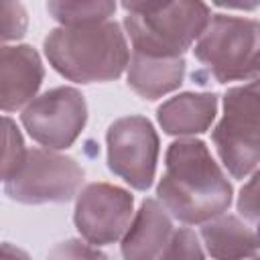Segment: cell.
<instances>
[{
	"label": "cell",
	"instance_id": "7c38bea8",
	"mask_svg": "<svg viewBox=\"0 0 260 260\" xmlns=\"http://www.w3.org/2000/svg\"><path fill=\"white\" fill-rule=\"evenodd\" d=\"M217 102L219 95L213 91H183L156 108V120L171 136L203 134L215 120Z\"/></svg>",
	"mask_w": 260,
	"mask_h": 260
},
{
	"label": "cell",
	"instance_id": "e0dca14e",
	"mask_svg": "<svg viewBox=\"0 0 260 260\" xmlns=\"http://www.w3.org/2000/svg\"><path fill=\"white\" fill-rule=\"evenodd\" d=\"M4 142H6V146H4V158H2V179L8 181L20 169V165L24 162L26 152H28L24 148L20 130L8 116H4Z\"/></svg>",
	"mask_w": 260,
	"mask_h": 260
},
{
	"label": "cell",
	"instance_id": "4fadbf2b",
	"mask_svg": "<svg viewBox=\"0 0 260 260\" xmlns=\"http://www.w3.org/2000/svg\"><path fill=\"white\" fill-rule=\"evenodd\" d=\"M187 63L185 57H146L132 53L128 63L126 83L128 87L144 100H158L181 87L185 79Z\"/></svg>",
	"mask_w": 260,
	"mask_h": 260
},
{
	"label": "cell",
	"instance_id": "277c9868",
	"mask_svg": "<svg viewBox=\"0 0 260 260\" xmlns=\"http://www.w3.org/2000/svg\"><path fill=\"white\" fill-rule=\"evenodd\" d=\"M195 59L217 83L260 75V20L213 14L193 49Z\"/></svg>",
	"mask_w": 260,
	"mask_h": 260
},
{
	"label": "cell",
	"instance_id": "30bf717a",
	"mask_svg": "<svg viewBox=\"0 0 260 260\" xmlns=\"http://www.w3.org/2000/svg\"><path fill=\"white\" fill-rule=\"evenodd\" d=\"M45 79V67L30 45H4L0 49V108L14 112L26 108Z\"/></svg>",
	"mask_w": 260,
	"mask_h": 260
},
{
	"label": "cell",
	"instance_id": "2e32d148",
	"mask_svg": "<svg viewBox=\"0 0 260 260\" xmlns=\"http://www.w3.org/2000/svg\"><path fill=\"white\" fill-rule=\"evenodd\" d=\"M156 260H205L199 238L189 228H179L173 232L169 244Z\"/></svg>",
	"mask_w": 260,
	"mask_h": 260
},
{
	"label": "cell",
	"instance_id": "3957f363",
	"mask_svg": "<svg viewBox=\"0 0 260 260\" xmlns=\"http://www.w3.org/2000/svg\"><path fill=\"white\" fill-rule=\"evenodd\" d=\"M126 10L124 28L132 53L146 57H183L207 28L211 10L203 2H122Z\"/></svg>",
	"mask_w": 260,
	"mask_h": 260
},
{
	"label": "cell",
	"instance_id": "9a60e30c",
	"mask_svg": "<svg viewBox=\"0 0 260 260\" xmlns=\"http://www.w3.org/2000/svg\"><path fill=\"white\" fill-rule=\"evenodd\" d=\"M47 12L61 22V26H89L108 22L116 12V4L110 0H51Z\"/></svg>",
	"mask_w": 260,
	"mask_h": 260
},
{
	"label": "cell",
	"instance_id": "6da1fadb",
	"mask_svg": "<svg viewBox=\"0 0 260 260\" xmlns=\"http://www.w3.org/2000/svg\"><path fill=\"white\" fill-rule=\"evenodd\" d=\"M232 195V183L203 140L179 138L169 144L156 197L175 219L203 225L228 211Z\"/></svg>",
	"mask_w": 260,
	"mask_h": 260
},
{
	"label": "cell",
	"instance_id": "5bb4252c",
	"mask_svg": "<svg viewBox=\"0 0 260 260\" xmlns=\"http://www.w3.org/2000/svg\"><path fill=\"white\" fill-rule=\"evenodd\" d=\"M201 240L213 260H246L260 252V236L232 213L203 223Z\"/></svg>",
	"mask_w": 260,
	"mask_h": 260
},
{
	"label": "cell",
	"instance_id": "44dd1931",
	"mask_svg": "<svg viewBox=\"0 0 260 260\" xmlns=\"http://www.w3.org/2000/svg\"><path fill=\"white\" fill-rule=\"evenodd\" d=\"M0 260H30V256L24 250H20V248L4 242L2 244V250H0Z\"/></svg>",
	"mask_w": 260,
	"mask_h": 260
},
{
	"label": "cell",
	"instance_id": "52a82bcc",
	"mask_svg": "<svg viewBox=\"0 0 260 260\" xmlns=\"http://www.w3.org/2000/svg\"><path fill=\"white\" fill-rule=\"evenodd\" d=\"M108 169L136 191H146L156 175L158 134L152 122L132 114L118 118L106 132Z\"/></svg>",
	"mask_w": 260,
	"mask_h": 260
},
{
	"label": "cell",
	"instance_id": "7402d4cb",
	"mask_svg": "<svg viewBox=\"0 0 260 260\" xmlns=\"http://www.w3.org/2000/svg\"><path fill=\"white\" fill-rule=\"evenodd\" d=\"M254 260H260V256H256V258H254Z\"/></svg>",
	"mask_w": 260,
	"mask_h": 260
},
{
	"label": "cell",
	"instance_id": "8fae6325",
	"mask_svg": "<svg viewBox=\"0 0 260 260\" xmlns=\"http://www.w3.org/2000/svg\"><path fill=\"white\" fill-rule=\"evenodd\" d=\"M171 213L158 199L146 197L128 232L122 238L120 250L124 260H156L173 236Z\"/></svg>",
	"mask_w": 260,
	"mask_h": 260
},
{
	"label": "cell",
	"instance_id": "5b68a950",
	"mask_svg": "<svg viewBox=\"0 0 260 260\" xmlns=\"http://www.w3.org/2000/svg\"><path fill=\"white\" fill-rule=\"evenodd\" d=\"M211 140L234 179L248 177L260 165V77L223 93V116Z\"/></svg>",
	"mask_w": 260,
	"mask_h": 260
},
{
	"label": "cell",
	"instance_id": "ffe728a7",
	"mask_svg": "<svg viewBox=\"0 0 260 260\" xmlns=\"http://www.w3.org/2000/svg\"><path fill=\"white\" fill-rule=\"evenodd\" d=\"M2 10V41H18L24 37L26 32V24H28V16L26 10L20 2H2L0 6Z\"/></svg>",
	"mask_w": 260,
	"mask_h": 260
},
{
	"label": "cell",
	"instance_id": "d6986e66",
	"mask_svg": "<svg viewBox=\"0 0 260 260\" xmlns=\"http://www.w3.org/2000/svg\"><path fill=\"white\" fill-rule=\"evenodd\" d=\"M47 260H108V256L102 250H98V246L71 238L65 242H59L49 252Z\"/></svg>",
	"mask_w": 260,
	"mask_h": 260
},
{
	"label": "cell",
	"instance_id": "7a4b0ae2",
	"mask_svg": "<svg viewBox=\"0 0 260 260\" xmlns=\"http://www.w3.org/2000/svg\"><path fill=\"white\" fill-rule=\"evenodd\" d=\"M49 65L73 83L118 79L130 63L126 35L116 20L89 26H57L43 43Z\"/></svg>",
	"mask_w": 260,
	"mask_h": 260
},
{
	"label": "cell",
	"instance_id": "ba28073f",
	"mask_svg": "<svg viewBox=\"0 0 260 260\" xmlns=\"http://www.w3.org/2000/svg\"><path fill=\"white\" fill-rule=\"evenodd\" d=\"M28 136L49 150L69 148L87 122V104L79 89L59 85L37 95L20 114Z\"/></svg>",
	"mask_w": 260,
	"mask_h": 260
},
{
	"label": "cell",
	"instance_id": "9c48e42d",
	"mask_svg": "<svg viewBox=\"0 0 260 260\" xmlns=\"http://www.w3.org/2000/svg\"><path fill=\"white\" fill-rule=\"evenodd\" d=\"M134 213L130 191L112 183H89L77 193L73 223L91 246H108L124 238Z\"/></svg>",
	"mask_w": 260,
	"mask_h": 260
},
{
	"label": "cell",
	"instance_id": "8992f818",
	"mask_svg": "<svg viewBox=\"0 0 260 260\" xmlns=\"http://www.w3.org/2000/svg\"><path fill=\"white\" fill-rule=\"evenodd\" d=\"M83 175L73 156L49 148H30L20 169L4 181V193L24 205L67 203L77 197Z\"/></svg>",
	"mask_w": 260,
	"mask_h": 260
},
{
	"label": "cell",
	"instance_id": "ac0fdd59",
	"mask_svg": "<svg viewBox=\"0 0 260 260\" xmlns=\"http://www.w3.org/2000/svg\"><path fill=\"white\" fill-rule=\"evenodd\" d=\"M236 207L244 221L260 236V169L240 189Z\"/></svg>",
	"mask_w": 260,
	"mask_h": 260
}]
</instances>
